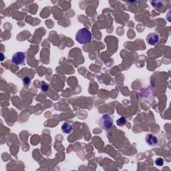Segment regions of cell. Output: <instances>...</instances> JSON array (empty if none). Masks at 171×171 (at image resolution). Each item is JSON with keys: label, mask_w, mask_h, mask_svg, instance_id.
I'll return each instance as SVG.
<instances>
[{"label": "cell", "mask_w": 171, "mask_h": 171, "mask_svg": "<svg viewBox=\"0 0 171 171\" xmlns=\"http://www.w3.org/2000/svg\"><path fill=\"white\" fill-rule=\"evenodd\" d=\"M76 40L81 44H88L92 42V34L87 28H82L76 35Z\"/></svg>", "instance_id": "obj_1"}, {"label": "cell", "mask_w": 171, "mask_h": 171, "mask_svg": "<svg viewBox=\"0 0 171 171\" xmlns=\"http://www.w3.org/2000/svg\"><path fill=\"white\" fill-rule=\"evenodd\" d=\"M112 118L108 114H104L99 120V125L104 129L110 128L113 125Z\"/></svg>", "instance_id": "obj_2"}, {"label": "cell", "mask_w": 171, "mask_h": 171, "mask_svg": "<svg viewBox=\"0 0 171 171\" xmlns=\"http://www.w3.org/2000/svg\"><path fill=\"white\" fill-rule=\"evenodd\" d=\"M155 165L158 167H161L164 165V159L162 158H157L155 160Z\"/></svg>", "instance_id": "obj_9"}, {"label": "cell", "mask_w": 171, "mask_h": 171, "mask_svg": "<svg viewBox=\"0 0 171 171\" xmlns=\"http://www.w3.org/2000/svg\"><path fill=\"white\" fill-rule=\"evenodd\" d=\"M72 129H73L72 125L69 122H64L62 126V131L65 134L71 133Z\"/></svg>", "instance_id": "obj_6"}, {"label": "cell", "mask_w": 171, "mask_h": 171, "mask_svg": "<svg viewBox=\"0 0 171 171\" xmlns=\"http://www.w3.org/2000/svg\"><path fill=\"white\" fill-rule=\"evenodd\" d=\"M126 120L124 117L120 118L116 121L117 125H118V126H124V125L126 124Z\"/></svg>", "instance_id": "obj_7"}, {"label": "cell", "mask_w": 171, "mask_h": 171, "mask_svg": "<svg viewBox=\"0 0 171 171\" xmlns=\"http://www.w3.org/2000/svg\"><path fill=\"white\" fill-rule=\"evenodd\" d=\"M146 142L148 145L154 146L158 144V139L153 134H148L146 137Z\"/></svg>", "instance_id": "obj_5"}, {"label": "cell", "mask_w": 171, "mask_h": 171, "mask_svg": "<svg viewBox=\"0 0 171 171\" xmlns=\"http://www.w3.org/2000/svg\"><path fill=\"white\" fill-rule=\"evenodd\" d=\"M22 82H23V86H30V84L31 83V80L30 78H29V77H24V78L22 79Z\"/></svg>", "instance_id": "obj_8"}, {"label": "cell", "mask_w": 171, "mask_h": 171, "mask_svg": "<svg viewBox=\"0 0 171 171\" xmlns=\"http://www.w3.org/2000/svg\"><path fill=\"white\" fill-rule=\"evenodd\" d=\"M40 88H41V90H42L43 92H45L49 90V87H48V86L45 82L41 83Z\"/></svg>", "instance_id": "obj_10"}, {"label": "cell", "mask_w": 171, "mask_h": 171, "mask_svg": "<svg viewBox=\"0 0 171 171\" xmlns=\"http://www.w3.org/2000/svg\"><path fill=\"white\" fill-rule=\"evenodd\" d=\"M26 54L23 52H18L12 56V62L16 65H23L25 63Z\"/></svg>", "instance_id": "obj_3"}, {"label": "cell", "mask_w": 171, "mask_h": 171, "mask_svg": "<svg viewBox=\"0 0 171 171\" xmlns=\"http://www.w3.org/2000/svg\"><path fill=\"white\" fill-rule=\"evenodd\" d=\"M159 35L156 33H150L146 36V42L150 45H155L159 41Z\"/></svg>", "instance_id": "obj_4"}]
</instances>
